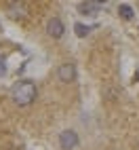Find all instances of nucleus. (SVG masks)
Here are the masks:
<instances>
[{"label":"nucleus","mask_w":139,"mask_h":150,"mask_svg":"<svg viewBox=\"0 0 139 150\" xmlns=\"http://www.w3.org/2000/svg\"><path fill=\"white\" fill-rule=\"evenodd\" d=\"M36 95H38V91L32 81H19L11 91V97L17 106H29L36 99Z\"/></svg>","instance_id":"obj_1"},{"label":"nucleus","mask_w":139,"mask_h":150,"mask_svg":"<svg viewBox=\"0 0 139 150\" xmlns=\"http://www.w3.org/2000/svg\"><path fill=\"white\" fill-rule=\"evenodd\" d=\"M59 146H61L63 150H74V148L78 146V135H76V131H72V129L61 131V135H59Z\"/></svg>","instance_id":"obj_2"},{"label":"nucleus","mask_w":139,"mask_h":150,"mask_svg":"<svg viewBox=\"0 0 139 150\" xmlns=\"http://www.w3.org/2000/svg\"><path fill=\"white\" fill-rule=\"evenodd\" d=\"M57 76H59V81L61 83H74L76 81V66L74 64H61L57 68Z\"/></svg>","instance_id":"obj_3"},{"label":"nucleus","mask_w":139,"mask_h":150,"mask_svg":"<svg viewBox=\"0 0 139 150\" xmlns=\"http://www.w3.org/2000/svg\"><path fill=\"white\" fill-rule=\"evenodd\" d=\"M63 23H61V19L59 17H53V19H48V23H46V34L51 36V38H61L63 36Z\"/></svg>","instance_id":"obj_4"},{"label":"nucleus","mask_w":139,"mask_h":150,"mask_svg":"<svg viewBox=\"0 0 139 150\" xmlns=\"http://www.w3.org/2000/svg\"><path fill=\"white\" fill-rule=\"evenodd\" d=\"M101 8H103V4H101V2H93V0L78 4V11H80L82 15H97L99 11H101Z\"/></svg>","instance_id":"obj_5"},{"label":"nucleus","mask_w":139,"mask_h":150,"mask_svg":"<svg viewBox=\"0 0 139 150\" xmlns=\"http://www.w3.org/2000/svg\"><path fill=\"white\" fill-rule=\"evenodd\" d=\"M6 11L11 17H23L25 15V2H8Z\"/></svg>","instance_id":"obj_6"},{"label":"nucleus","mask_w":139,"mask_h":150,"mask_svg":"<svg viewBox=\"0 0 139 150\" xmlns=\"http://www.w3.org/2000/svg\"><path fill=\"white\" fill-rule=\"evenodd\" d=\"M118 15H120L122 19H126V21H131V19L135 17V11L128 4H118Z\"/></svg>","instance_id":"obj_7"},{"label":"nucleus","mask_w":139,"mask_h":150,"mask_svg":"<svg viewBox=\"0 0 139 150\" xmlns=\"http://www.w3.org/2000/svg\"><path fill=\"white\" fill-rule=\"evenodd\" d=\"M74 32H76V36H78V38H84L88 32H91V28L84 25V23H76V25H74Z\"/></svg>","instance_id":"obj_8"},{"label":"nucleus","mask_w":139,"mask_h":150,"mask_svg":"<svg viewBox=\"0 0 139 150\" xmlns=\"http://www.w3.org/2000/svg\"><path fill=\"white\" fill-rule=\"evenodd\" d=\"M6 74V64H4V59H0V76H4Z\"/></svg>","instance_id":"obj_9"}]
</instances>
